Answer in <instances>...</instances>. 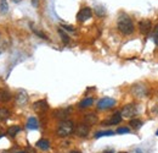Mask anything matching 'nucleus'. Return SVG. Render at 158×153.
<instances>
[{
  "label": "nucleus",
  "mask_w": 158,
  "mask_h": 153,
  "mask_svg": "<svg viewBox=\"0 0 158 153\" xmlns=\"http://www.w3.org/2000/svg\"><path fill=\"white\" fill-rule=\"evenodd\" d=\"M117 28L123 34H131L134 32V22L127 13H120L117 20Z\"/></svg>",
  "instance_id": "obj_1"
},
{
  "label": "nucleus",
  "mask_w": 158,
  "mask_h": 153,
  "mask_svg": "<svg viewBox=\"0 0 158 153\" xmlns=\"http://www.w3.org/2000/svg\"><path fill=\"white\" fill-rule=\"evenodd\" d=\"M73 131H74V123L71 120H62L57 126L56 134L60 137H66L71 135Z\"/></svg>",
  "instance_id": "obj_2"
},
{
  "label": "nucleus",
  "mask_w": 158,
  "mask_h": 153,
  "mask_svg": "<svg viewBox=\"0 0 158 153\" xmlns=\"http://www.w3.org/2000/svg\"><path fill=\"white\" fill-rule=\"evenodd\" d=\"M120 114L124 118H133V117H135L138 114V107H136V104L130 103V104L124 105L123 109H122V112H120Z\"/></svg>",
  "instance_id": "obj_3"
},
{
  "label": "nucleus",
  "mask_w": 158,
  "mask_h": 153,
  "mask_svg": "<svg viewBox=\"0 0 158 153\" xmlns=\"http://www.w3.org/2000/svg\"><path fill=\"white\" fill-rule=\"evenodd\" d=\"M116 105V101L113 99V98H108V97H105V98H102V99H100L99 102H97V109H100V110H106V109H110V108H112V107H114Z\"/></svg>",
  "instance_id": "obj_4"
},
{
  "label": "nucleus",
  "mask_w": 158,
  "mask_h": 153,
  "mask_svg": "<svg viewBox=\"0 0 158 153\" xmlns=\"http://www.w3.org/2000/svg\"><path fill=\"white\" fill-rule=\"evenodd\" d=\"M89 131H90V126L86 125L85 123H83V124L80 123V124H78L74 128V132L77 134V136H79V137H86L89 135Z\"/></svg>",
  "instance_id": "obj_5"
},
{
  "label": "nucleus",
  "mask_w": 158,
  "mask_h": 153,
  "mask_svg": "<svg viewBox=\"0 0 158 153\" xmlns=\"http://www.w3.org/2000/svg\"><path fill=\"white\" fill-rule=\"evenodd\" d=\"M92 16V11L89 7H83L79 10V12L77 13V20L79 22H85L86 20H89Z\"/></svg>",
  "instance_id": "obj_6"
},
{
  "label": "nucleus",
  "mask_w": 158,
  "mask_h": 153,
  "mask_svg": "<svg viewBox=\"0 0 158 153\" xmlns=\"http://www.w3.org/2000/svg\"><path fill=\"white\" fill-rule=\"evenodd\" d=\"M131 92H133V94H134L135 97H145V96H147V93H149L147 87H146L145 85H141V83L135 85V86L131 88Z\"/></svg>",
  "instance_id": "obj_7"
},
{
  "label": "nucleus",
  "mask_w": 158,
  "mask_h": 153,
  "mask_svg": "<svg viewBox=\"0 0 158 153\" xmlns=\"http://www.w3.org/2000/svg\"><path fill=\"white\" fill-rule=\"evenodd\" d=\"M139 28H140V32L142 34H149L151 28H152V23L150 20H144V21H140L139 22Z\"/></svg>",
  "instance_id": "obj_8"
},
{
  "label": "nucleus",
  "mask_w": 158,
  "mask_h": 153,
  "mask_svg": "<svg viewBox=\"0 0 158 153\" xmlns=\"http://www.w3.org/2000/svg\"><path fill=\"white\" fill-rule=\"evenodd\" d=\"M48 108H49V104H48V102L46 101H38V102H35L34 104H33V109L35 110V112H38V113H43V112H45V110H48Z\"/></svg>",
  "instance_id": "obj_9"
},
{
  "label": "nucleus",
  "mask_w": 158,
  "mask_h": 153,
  "mask_svg": "<svg viewBox=\"0 0 158 153\" xmlns=\"http://www.w3.org/2000/svg\"><path fill=\"white\" fill-rule=\"evenodd\" d=\"M122 121V114L119 112H116L108 120L103 121V125H116V124H119Z\"/></svg>",
  "instance_id": "obj_10"
},
{
  "label": "nucleus",
  "mask_w": 158,
  "mask_h": 153,
  "mask_svg": "<svg viewBox=\"0 0 158 153\" xmlns=\"http://www.w3.org/2000/svg\"><path fill=\"white\" fill-rule=\"evenodd\" d=\"M16 103L18 104V105H24V104H27V102H28V94L24 92V91H20L17 94H16Z\"/></svg>",
  "instance_id": "obj_11"
},
{
  "label": "nucleus",
  "mask_w": 158,
  "mask_h": 153,
  "mask_svg": "<svg viewBox=\"0 0 158 153\" xmlns=\"http://www.w3.org/2000/svg\"><path fill=\"white\" fill-rule=\"evenodd\" d=\"M97 117H96V114H94V113H88V114H85V117H84V123L86 124V125H95L96 123H97Z\"/></svg>",
  "instance_id": "obj_12"
},
{
  "label": "nucleus",
  "mask_w": 158,
  "mask_h": 153,
  "mask_svg": "<svg viewBox=\"0 0 158 153\" xmlns=\"http://www.w3.org/2000/svg\"><path fill=\"white\" fill-rule=\"evenodd\" d=\"M70 112H71L70 108H67V109H60V110H56V112H55V117H56L57 119L65 120V119L70 115Z\"/></svg>",
  "instance_id": "obj_13"
},
{
  "label": "nucleus",
  "mask_w": 158,
  "mask_h": 153,
  "mask_svg": "<svg viewBox=\"0 0 158 153\" xmlns=\"http://www.w3.org/2000/svg\"><path fill=\"white\" fill-rule=\"evenodd\" d=\"M27 128H28L29 130H37V129L39 128V121H38V119L34 118V117L29 118L28 121H27Z\"/></svg>",
  "instance_id": "obj_14"
},
{
  "label": "nucleus",
  "mask_w": 158,
  "mask_h": 153,
  "mask_svg": "<svg viewBox=\"0 0 158 153\" xmlns=\"http://www.w3.org/2000/svg\"><path fill=\"white\" fill-rule=\"evenodd\" d=\"M37 146H38L40 150L46 151V150L50 148V142H49L48 140H45V139H41V140H39V141L37 142Z\"/></svg>",
  "instance_id": "obj_15"
},
{
  "label": "nucleus",
  "mask_w": 158,
  "mask_h": 153,
  "mask_svg": "<svg viewBox=\"0 0 158 153\" xmlns=\"http://www.w3.org/2000/svg\"><path fill=\"white\" fill-rule=\"evenodd\" d=\"M10 99H11L10 92H7L6 90H0V102L5 103V102H9Z\"/></svg>",
  "instance_id": "obj_16"
},
{
  "label": "nucleus",
  "mask_w": 158,
  "mask_h": 153,
  "mask_svg": "<svg viewBox=\"0 0 158 153\" xmlns=\"http://www.w3.org/2000/svg\"><path fill=\"white\" fill-rule=\"evenodd\" d=\"M20 131H21V128H20V126H17V125H15V126H10V128L7 129V135H9V136H11V137H13V136H16Z\"/></svg>",
  "instance_id": "obj_17"
},
{
  "label": "nucleus",
  "mask_w": 158,
  "mask_h": 153,
  "mask_svg": "<svg viewBox=\"0 0 158 153\" xmlns=\"http://www.w3.org/2000/svg\"><path fill=\"white\" fill-rule=\"evenodd\" d=\"M92 103H94V99H92V98H85V99H83V101L79 103V108H81V109L88 108V107H90Z\"/></svg>",
  "instance_id": "obj_18"
},
{
  "label": "nucleus",
  "mask_w": 158,
  "mask_h": 153,
  "mask_svg": "<svg viewBox=\"0 0 158 153\" xmlns=\"http://www.w3.org/2000/svg\"><path fill=\"white\" fill-rule=\"evenodd\" d=\"M10 117V112L6 108H0V121H5Z\"/></svg>",
  "instance_id": "obj_19"
},
{
  "label": "nucleus",
  "mask_w": 158,
  "mask_h": 153,
  "mask_svg": "<svg viewBox=\"0 0 158 153\" xmlns=\"http://www.w3.org/2000/svg\"><path fill=\"white\" fill-rule=\"evenodd\" d=\"M112 135H114V132L111 131V130H108V131H97L95 134V137L100 139V137H103V136H112Z\"/></svg>",
  "instance_id": "obj_20"
},
{
  "label": "nucleus",
  "mask_w": 158,
  "mask_h": 153,
  "mask_svg": "<svg viewBox=\"0 0 158 153\" xmlns=\"http://www.w3.org/2000/svg\"><path fill=\"white\" fill-rule=\"evenodd\" d=\"M59 33H60V37H61L62 42H63L65 44H68V43H70V37H68V34H67L66 32H63L61 28L59 29Z\"/></svg>",
  "instance_id": "obj_21"
},
{
  "label": "nucleus",
  "mask_w": 158,
  "mask_h": 153,
  "mask_svg": "<svg viewBox=\"0 0 158 153\" xmlns=\"http://www.w3.org/2000/svg\"><path fill=\"white\" fill-rule=\"evenodd\" d=\"M9 11V5L6 0H0V12L1 13H6Z\"/></svg>",
  "instance_id": "obj_22"
},
{
  "label": "nucleus",
  "mask_w": 158,
  "mask_h": 153,
  "mask_svg": "<svg viewBox=\"0 0 158 153\" xmlns=\"http://www.w3.org/2000/svg\"><path fill=\"white\" fill-rule=\"evenodd\" d=\"M141 125H142V121L139 120V119H133L130 121V126L134 128V129H139V128H141Z\"/></svg>",
  "instance_id": "obj_23"
},
{
  "label": "nucleus",
  "mask_w": 158,
  "mask_h": 153,
  "mask_svg": "<svg viewBox=\"0 0 158 153\" xmlns=\"http://www.w3.org/2000/svg\"><path fill=\"white\" fill-rule=\"evenodd\" d=\"M32 29L34 31V33H35V34H37L38 37H40V38H43V39H48V37H46V36H45V34H44L43 32H40V31H38V29H35V28H34L33 26H32Z\"/></svg>",
  "instance_id": "obj_24"
},
{
  "label": "nucleus",
  "mask_w": 158,
  "mask_h": 153,
  "mask_svg": "<svg viewBox=\"0 0 158 153\" xmlns=\"http://www.w3.org/2000/svg\"><path fill=\"white\" fill-rule=\"evenodd\" d=\"M129 129L128 128H119L118 130H117V134H129Z\"/></svg>",
  "instance_id": "obj_25"
},
{
  "label": "nucleus",
  "mask_w": 158,
  "mask_h": 153,
  "mask_svg": "<svg viewBox=\"0 0 158 153\" xmlns=\"http://www.w3.org/2000/svg\"><path fill=\"white\" fill-rule=\"evenodd\" d=\"M61 27H62L63 29L70 31V32H73V31H74V28H73V27H71V26H68V25H61Z\"/></svg>",
  "instance_id": "obj_26"
},
{
  "label": "nucleus",
  "mask_w": 158,
  "mask_h": 153,
  "mask_svg": "<svg viewBox=\"0 0 158 153\" xmlns=\"http://www.w3.org/2000/svg\"><path fill=\"white\" fill-rule=\"evenodd\" d=\"M155 37H158V25L155 27V31H153V38Z\"/></svg>",
  "instance_id": "obj_27"
},
{
  "label": "nucleus",
  "mask_w": 158,
  "mask_h": 153,
  "mask_svg": "<svg viewBox=\"0 0 158 153\" xmlns=\"http://www.w3.org/2000/svg\"><path fill=\"white\" fill-rule=\"evenodd\" d=\"M38 4H39V0H32V5L34 7H38Z\"/></svg>",
  "instance_id": "obj_28"
},
{
  "label": "nucleus",
  "mask_w": 158,
  "mask_h": 153,
  "mask_svg": "<svg viewBox=\"0 0 158 153\" xmlns=\"http://www.w3.org/2000/svg\"><path fill=\"white\" fill-rule=\"evenodd\" d=\"M153 40H155V43H156V45H158V37H155V38H153Z\"/></svg>",
  "instance_id": "obj_29"
},
{
  "label": "nucleus",
  "mask_w": 158,
  "mask_h": 153,
  "mask_svg": "<svg viewBox=\"0 0 158 153\" xmlns=\"http://www.w3.org/2000/svg\"><path fill=\"white\" fill-rule=\"evenodd\" d=\"M70 153H80V152H79V151H71Z\"/></svg>",
  "instance_id": "obj_30"
},
{
  "label": "nucleus",
  "mask_w": 158,
  "mask_h": 153,
  "mask_svg": "<svg viewBox=\"0 0 158 153\" xmlns=\"http://www.w3.org/2000/svg\"><path fill=\"white\" fill-rule=\"evenodd\" d=\"M103 153H113V151H105Z\"/></svg>",
  "instance_id": "obj_31"
},
{
  "label": "nucleus",
  "mask_w": 158,
  "mask_h": 153,
  "mask_svg": "<svg viewBox=\"0 0 158 153\" xmlns=\"http://www.w3.org/2000/svg\"><path fill=\"white\" fill-rule=\"evenodd\" d=\"M12 1H13V2H20L21 0H12Z\"/></svg>",
  "instance_id": "obj_32"
},
{
  "label": "nucleus",
  "mask_w": 158,
  "mask_h": 153,
  "mask_svg": "<svg viewBox=\"0 0 158 153\" xmlns=\"http://www.w3.org/2000/svg\"><path fill=\"white\" fill-rule=\"evenodd\" d=\"M17 153H27L26 151H20V152H17Z\"/></svg>",
  "instance_id": "obj_33"
},
{
  "label": "nucleus",
  "mask_w": 158,
  "mask_h": 153,
  "mask_svg": "<svg viewBox=\"0 0 158 153\" xmlns=\"http://www.w3.org/2000/svg\"><path fill=\"white\" fill-rule=\"evenodd\" d=\"M119 153H128V152H119Z\"/></svg>",
  "instance_id": "obj_34"
},
{
  "label": "nucleus",
  "mask_w": 158,
  "mask_h": 153,
  "mask_svg": "<svg viewBox=\"0 0 158 153\" xmlns=\"http://www.w3.org/2000/svg\"><path fill=\"white\" fill-rule=\"evenodd\" d=\"M157 136H158V130H157Z\"/></svg>",
  "instance_id": "obj_35"
}]
</instances>
